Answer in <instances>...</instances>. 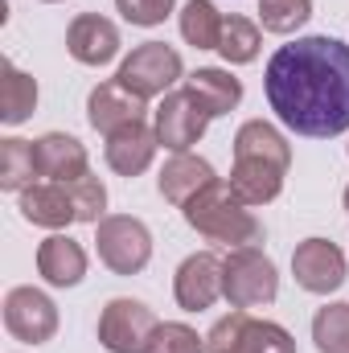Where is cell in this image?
Segmentation results:
<instances>
[{
    "instance_id": "6da1fadb",
    "label": "cell",
    "mask_w": 349,
    "mask_h": 353,
    "mask_svg": "<svg viewBox=\"0 0 349 353\" xmlns=\"http://www.w3.org/2000/svg\"><path fill=\"white\" fill-rule=\"evenodd\" d=\"M275 119L308 140L349 132V46L329 33H308L279 46L263 70Z\"/></svg>"
},
{
    "instance_id": "7a4b0ae2",
    "label": "cell",
    "mask_w": 349,
    "mask_h": 353,
    "mask_svg": "<svg viewBox=\"0 0 349 353\" xmlns=\"http://www.w3.org/2000/svg\"><path fill=\"white\" fill-rule=\"evenodd\" d=\"M292 169V144L288 136L267 123V119H247L235 132V169H230V189L239 193L243 205H267L283 193V176Z\"/></svg>"
},
{
    "instance_id": "3957f363",
    "label": "cell",
    "mask_w": 349,
    "mask_h": 353,
    "mask_svg": "<svg viewBox=\"0 0 349 353\" xmlns=\"http://www.w3.org/2000/svg\"><path fill=\"white\" fill-rule=\"evenodd\" d=\"M181 214L210 243H226V247H259L263 243V222L251 214V205L239 201V193L222 176L210 181L201 193H193L181 205Z\"/></svg>"
},
{
    "instance_id": "277c9868",
    "label": "cell",
    "mask_w": 349,
    "mask_h": 353,
    "mask_svg": "<svg viewBox=\"0 0 349 353\" xmlns=\"http://www.w3.org/2000/svg\"><path fill=\"white\" fill-rule=\"evenodd\" d=\"M279 296V275L259 247H230L222 255V300L230 308H267Z\"/></svg>"
},
{
    "instance_id": "5b68a950",
    "label": "cell",
    "mask_w": 349,
    "mask_h": 353,
    "mask_svg": "<svg viewBox=\"0 0 349 353\" xmlns=\"http://www.w3.org/2000/svg\"><path fill=\"white\" fill-rule=\"evenodd\" d=\"M206 353H296V337L275 321H259L235 308L206 333Z\"/></svg>"
},
{
    "instance_id": "8992f818",
    "label": "cell",
    "mask_w": 349,
    "mask_h": 353,
    "mask_svg": "<svg viewBox=\"0 0 349 353\" xmlns=\"http://www.w3.org/2000/svg\"><path fill=\"white\" fill-rule=\"evenodd\" d=\"M94 247L107 271L115 275H140L152 259V230L132 214H107L94 226Z\"/></svg>"
},
{
    "instance_id": "52a82bcc",
    "label": "cell",
    "mask_w": 349,
    "mask_h": 353,
    "mask_svg": "<svg viewBox=\"0 0 349 353\" xmlns=\"http://www.w3.org/2000/svg\"><path fill=\"white\" fill-rule=\"evenodd\" d=\"M157 312L144 300L115 296L99 312V345L107 353H148V341L157 333Z\"/></svg>"
},
{
    "instance_id": "ba28073f",
    "label": "cell",
    "mask_w": 349,
    "mask_h": 353,
    "mask_svg": "<svg viewBox=\"0 0 349 353\" xmlns=\"http://www.w3.org/2000/svg\"><path fill=\"white\" fill-rule=\"evenodd\" d=\"M115 79L128 90H136L140 99H157V94H169L177 79H185V66H181V54H177L173 46H165V41H144V46H136V50L119 62Z\"/></svg>"
},
{
    "instance_id": "9c48e42d",
    "label": "cell",
    "mask_w": 349,
    "mask_h": 353,
    "mask_svg": "<svg viewBox=\"0 0 349 353\" xmlns=\"http://www.w3.org/2000/svg\"><path fill=\"white\" fill-rule=\"evenodd\" d=\"M4 329L25 345H46L58 333V304L41 288H12L4 296Z\"/></svg>"
},
{
    "instance_id": "30bf717a",
    "label": "cell",
    "mask_w": 349,
    "mask_h": 353,
    "mask_svg": "<svg viewBox=\"0 0 349 353\" xmlns=\"http://www.w3.org/2000/svg\"><path fill=\"white\" fill-rule=\"evenodd\" d=\"M152 128H157V140H161V148H169V152H189L201 136H206V128H210V115L201 111V103L189 94V90H169L165 99H161V107L152 111Z\"/></svg>"
},
{
    "instance_id": "8fae6325",
    "label": "cell",
    "mask_w": 349,
    "mask_h": 353,
    "mask_svg": "<svg viewBox=\"0 0 349 353\" xmlns=\"http://www.w3.org/2000/svg\"><path fill=\"white\" fill-rule=\"evenodd\" d=\"M292 275L304 292L329 296L346 283V251L329 239H304L292 251Z\"/></svg>"
},
{
    "instance_id": "7c38bea8",
    "label": "cell",
    "mask_w": 349,
    "mask_h": 353,
    "mask_svg": "<svg viewBox=\"0 0 349 353\" xmlns=\"http://www.w3.org/2000/svg\"><path fill=\"white\" fill-rule=\"evenodd\" d=\"M173 296L185 312H206L222 300V259L214 251H197L173 275Z\"/></svg>"
},
{
    "instance_id": "4fadbf2b",
    "label": "cell",
    "mask_w": 349,
    "mask_h": 353,
    "mask_svg": "<svg viewBox=\"0 0 349 353\" xmlns=\"http://www.w3.org/2000/svg\"><path fill=\"white\" fill-rule=\"evenodd\" d=\"M144 115H148V99H140L136 90H128L119 79L99 83L87 99L90 128L103 132V136H111V132H119V128H128V123H140Z\"/></svg>"
},
{
    "instance_id": "5bb4252c",
    "label": "cell",
    "mask_w": 349,
    "mask_h": 353,
    "mask_svg": "<svg viewBox=\"0 0 349 353\" xmlns=\"http://www.w3.org/2000/svg\"><path fill=\"white\" fill-rule=\"evenodd\" d=\"M119 29H115V21H107V17H99V12H79L74 21H70V29H66V50H70V58L74 62H83V66H107L115 54H119Z\"/></svg>"
},
{
    "instance_id": "9a60e30c",
    "label": "cell",
    "mask_w": 349,
    "mask_h": 353,
    "mask_svg": "<svg viewBox=\"0 0 349 353\" xmlns=\"http://www.w3.org/2000/svg\"><path fill=\"white\" fill-rule=\"evenodd\" d=\"M33 161L41 181H58V185H70L90 173L87 148L66 132H46L41 140H33Z\"/></svg>"
},
{
    "instance_id": "2e32d148",
    "label": "cell",
    "mask_w": 349,
    "mask_h": 353,
    "mask_svg": "<svg viewBox=\"0 0 349 353\" xmlns=\"http://www.w3.org/2000/svg\"><path fill=\"white\" fill-rule=\"evenodd\" d=\"M157 148H161L157 128H148V123L140 119V123H128V128L111 132L107 144H103V157H107V169H111V173L140 176V173H148Z\"/></svg>"
},
{
    "instance_id": "e0dca14e",
    "label": "cell",
    "mask_w": 349,
    "mask_h": 353,
    "mask_svg": "<svg viewBox=\"0 0 349 353\" xmlns=\"http://www.w3.org/2000/svg\"><path fill=\"white\" fill-rule=\"evenodd\" d=\"M21 218L33 222V226H46V230H66L70 222H79V210H74L70 185H58V181H33V185L21 193Z\"/></svg>"
},
{
    "instance_id": "ac0fdd59",
    "label": "cell",
    "mask_w": 349,
    "mask_h": 353,
    "mask_svg": "<svg viewBox=\"0 0 349 353\" xmlns=\"http://www.w3.org/2000/svg\"><path fill=\"white\" fill-rule=\"evenodd\" d=\"M37 271L50 288H79L87 279V251L70 234H50L37 247Z\"/></svg>"
},
{
    "instance_id": "d6986e66",
    "label": "cell",
    "mask_w": 349,
    "mask_h": 353,
    "mask_svg": "<svg viewBox=\"0 0 349 353\" xmlns=\"http://www.w3.org/2000/svg\"><path fill=\"white\" fill-rule=\"evenodd\" d=\"M210 181H218L214 173V165L210 161H201V157H193V152H173L169 161H165V169L157 176V189H161V197L169 201V205H185L193 193H201Z\"/></svg>"
},
{
    "instance_id": "ffe728a7",
    "label": "cell",
    "mask_w": 349,
    "mask_h": 353,
    "mask_svg": "<svg viewBox=\"0 0 349 353\" xmlns=\"http://www.w3.org/2000/svg\"><path fill=\"white\" fill-rule=\"evenodd\" d=\"M185 90L201 103V111L210 119L230 115L243 103V83L230 70H218V66H197L193 74H185Z\"/></svg>"
},
{
    "instance_id": "44dd1931",
    "label": "cell",
    "mask_w": 349,
    "mask_h": 353,
    "mask_svg": "<svg viewBox=\"0 0 349 353\" xmlns=\"http://www.w3.org/2000/svg\"><path fill=\"white\" fill-rule=\"evenodd\" d=\"M177 25H181V37H185L193 50H218L226 17L214 8V0H185Z\"/></svg>"
},
{
    "instance_id": "7402d4cb",
    "label": "cell",
    "mask_w": 349,
    "mask_h": 353,
    "mask_svg": "<svg viewBox=\"0 0 349 353\" xmlns=\"http://www.w3.org/2000/svg\"><path fill=\"white\" fill-rule=\"evenodd\" d=\"M259 46H263L259 25H255L251 17L230 12V17H226V25H222V41H218L222 62H226V66H247V62H255V58H259Z\"/></svg>"
},
{
    "instance_id": "603a6c76",
    "label": "cell",
    "mask_w": 349,
    "mask_h": 353,
    "mask_svg": "<svg viewBox=\"0 0 349 353\" xmlns=\"http://www.w3.org/2000/svg\"><path fill=\"white\" fill-rule=\"evenodd\" d=\"M37 176V161H33V144L4 136L0 140V189L4 193H25Z\"/></svg>"
},
{
    "instance_id": "cb8c5ba5",
    "label": "cell",
    "mask_w": 349,
    "mask_h": 353,
    "mask_svg": "<svg viewBox=\"0 0 349 353\" xmlns=\"http://www.w3.org/2000/svg\"><path fill=\"white\" fill-rule=\"evenodd\" d=\"M33 107H37V79L12 62H4V111H0V119L8 128H17L33 115Z\"/></svg>"
},
{
    "instance_id": "d4e9b609",
    "label": "cell",
    "mask_w": 349,
    "mask_h": 353,
    "mask_svg": "<svg viewBox=\"0 0 349 353\" xmlns=\"http://www.w3.org/2000/svg\"><path fill=\"white\" fill-rule=\"evenodd\" d=\"M312 341L321 353H349V300L325 304L312 316Z\"/></svg>"
},
{
    "instance_id": "484cf974",
    "label": "cell",
    "mask_w": 349,
    "mask_h": 353,
    "mask_svg": "<svg viewBox=\"0 0 349 353\" xmlns=\"http://www.w3.org/2000/svg\"><path fill=\"white\" fill-rule=\"evenodd\" d=\"M312 17V0H259V21L267 33L292 37L296 29H304Z\"/></svg>"
},
{
    "instance_id": "4316f807",
    "label": "cell",
    "mask_w": 349,
    "mask_h": 353,
    "mask_svg": "<svg viewBox=\"0 0 349 353\" xmlns=\"http://www.w3.org/2000/svg\"><path fill=\"white\" fill-rule=\"evenodd\" d=\"M70 197H74V210H79V222L87 226H99L107 218V185L94 173L70 181Z\"/></svg>"
},
{
    "instance_id": "83f0119b",
    "label": "cell",
    "mask_w": 349,
    "mask_h": 353,
    "mask_svg": "<svg viewBox=\"0 0 349 353\" xmlns=\"http://www.w3.org/2000/svg\"><path fill=\"white\" fill-rule=\"evenodd\" d=\"M148 353H206V337H197V329H189L181 321H165V325H157Z\"/></svg>"
},
{
    "instance_id": "f1b7e54d",
    "label": "cell",
    "mask_w": 349,
    "mask_h": 353,
    "mask_svg": "<svg viewBox=\"0 0 349 353\" xmlns=\"http://www.w3.org/2000/svg\"><path fill=\"white\" fill-rule=\"evenodd\" d=\"M177 0H115V8L123 12L128 25H140V29H152V25H165V17L173 12Z\"/></svg>"
},
{
    "instance_id": "f546056e",
    "label": "cell",
    "mask_w": 349,
    "mask_h": 353,
    "mask_svg": "<svg viewBox=\"0 0 349 353\" xmlns=\"http://www.w3.org/2000/svg\"><path fill=\"white\" fill-rule=\"evenodd\" d=\"M341 201H346V214H349V185H346V197H341Z\"/></svg>"
},
{
    "instance_id": "4dcf8cb0",
    "label": "cell",
    "mask_w": 349,
    "mask_h": 353,
    "mask_svg": "<svg viewBox=\"0 0 349 353\" xmlns=\"http://www.w3.org/2000/svg\"><path fill=\"white\" fill-rule=\"evenodd\" d=\"M46 4H58V0H46Z\"/></svg>"
}]
</instances>
